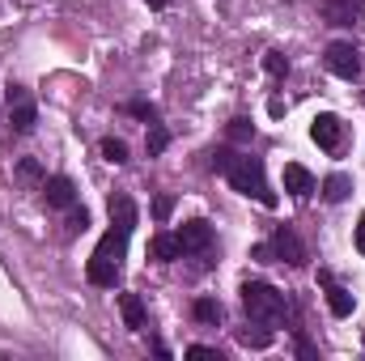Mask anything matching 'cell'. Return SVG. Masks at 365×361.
<instances>
[{
  "instance_id": "cell-14",
  "label": "cell",
  "mask_w": 365,
  "mask_h": 361,
  "mask_svg": "<svg viewBox=\"0 0 365 361\" xmlns=\"http://www.w3.org/2000/svg\"><path fill=\"white\" fill-rule=\"evenodd\" d=\"M149 255H153L158 264H175V260L182 255V247H179V238H175V234H158V238L149 243Z\"/></svg>"
},
{
  "instance_id": "cell-29",
  "label": "cell",
  "mask_w": 365,
  "mask_h": 361,
  "mask_svg": "<svg viewBox=\"0 0 365 361\" xmlns=\"http://www.w3.org/2000/svg\"><path fill=\"white\" fill-rule=\"evenodd\" d=\"M149 4H153V9H166V0H149Z\"/></svg>"
},
{
  "instance_id": "cell-8",
  "label": "cell",
  "mask_w": 365,
  "mask_h": 361,
  "mask_svg": "<svg viewBox=\"0 0 365 361\" xmlns=\"http://www.w3.org/2000/svg\"><path fill=\"white\" fill-rule=\"evenodd\" d=\"M319 13L331 26H353L365 17V0H319Z\"/></svg>"
},
{
  "instance_id": "cell-19",
  "label": "cell",
  "mask_w": 365,
  "mask_h": 361,
  "mask_svg": "<svg viewBox=\"0 0 365 361\" xmlns=\"http://www.w3.org/2000/svg\"><path fill=\"white\" fill-rule=\"evenodd\" d=\"M225 132H230V141H238V145H247V141L255 136V123L238 115V119H230V128H225Z\"/></svg>"
},
{
  "instance_id": "cell-21",
  "label": "cell",
  "mask_w": 365,
  "mask_h": 361,
  "mask_svg": "<svg viewBox=\"0 0 365 361\" xmlns=\"http://www.w3.org/2000/svg\"><path fill=\"white\" fill-rule=\"evenodd\" d=\"M264 73L280 81V77L289 73V56H284V51H268V56H264Z\"/></svg>"
},
{
  "instance_id": "cell-13",
  "label": "cell",
  "mask_w": 365,
  "mask_h": 361,
  "mask_svg": "<svg viewBox=\"0 0 365 361\" xmlns=\"http://www.w3.org/2000/svg\"><path fill=\"white\" fill-rule=\"evenodd\" d=\"M238 345L242 349H268L272 345V332H268V323H247V327H238Z\"/></svg>"
},
{
  "instance_id": "cell-2",
  "label": "cell",
  "mask_w": 365,
  "mask_h": 361,
  "mask_svg": "<svg viewBox=\"0 0 365 361\" xmlns=\"http://www.w3.org/2000/svg\"><path fill=\"white\" fill-rule=\"evenodd\" d=\"M242 310H247V319L276 327V323L284 319L289 302H284V293L272 289L268 280H247V285H242Z\"/></svg>"
},
{
  "instance_id": "cell-23",
  "label": "cell",
  "mask_w": 365,
  "mask_h": 361,
  "mask_svg": "<svg viewBox=\"0 0 365 361\" xmlns=\"http://www.w3.org/2000/svg\"><path fill=\"white\" fill-rule=\"evenodd\" d=\"M17 179H26V183H43V166H38L34 158H21V162H17Z\"/></svg>"
},
{
  "instance_id": "cell-24",
  "label": "cell",
  "mask_w": 365,
  "mask_h": 361,
  "mask_svg": "<svg viewBox=\"0 0 365 361\" xmlns=\"http://www.w3.org/2000/svg\"><path fill=\"white\" fill-rule=\"evenodd\" d=\"M128 115H136L145 123H158V106L153 102H128Z\"/></svg>"
},
{
  "instance_id": "cell-11",
  "label": "cell",
  "mask_w": 365,
  "mask_h": 361,
  "mask_svg": "<svg viewBox=\"0 0 365 361\" xmlns=\"http://www.w3.org/2000/svg\"><path fill=\"white\" fill-rule=\"evenodd\" d=\"M284 191H289V195H297V200H306V195L314 191V175H310L306 166L289 162V166H284Z\"/></svg>"
},
{
  "instance_id": "cell-1",
  "label": "cell",
  "mask_w": 365,
  "mask_h": 361,
  "mask_svg": "<svg viewBox=\"0 0 365 361\" xmlns=\"http://www.w3.org/2000/svg\"><path fill=\"white\" fill-rule=\"evenodd\" d=\"M212 171H221L225 179L234 183V191L259 200L264 208H276V204H280L276 191L268 187V179H264V162H259V158H238V153H230V149H217V153H212Z\"/></svg>"
},
{
  "instance_id": "cell-9",
  "label": "cell",
  "mask_w": 365,
  "mask_h": 361,
  "mask_svg": "<svg viewBox=\"0 0 365 361\" xmlns=\"http://www.w3.org/2000/svg\"><path fill=\"white\" fill-rule=\"evenodd\" d=\"M319 285L327 289V306H331V315H336V319H349V315H353V306H357V302H353V293H349L344 285H336V276H331L327 268L319 272Z\"/></svg>"
},
{
  "instance_id": "cell-27",
  "label": "cell",
  "mask_w": 365,
  "mask_h": 361,
  "mask_svg": "<svg viewBox=\"0 0 365 361\" xmlns=\"http://www.w3.org/2000/svg\"><path fill=\"white\" fill-rule=\"evenodd\" d=\"M297 357L314 361V345H310V340H306V336H302V332H297Z\"/></svg>"
},
{
  "instance_id": "cell-3",
  "label": "cell",
  "mask_w": 365,
  "mask_h": 361,
  "mask_svg": "<svg viewBox=\"0 0 365 361\" xmlns=\"http://www.w3.org/2000/svg\"><path fill=\"white\" fill-rule=\"evenodd\" d=\"M4 106H9V123H13V132H34V123H38V106H34V98H30L26 86H9Z\"/></svg>"
},
{
  "instance_id": "cell-7",
  "label": "cell",
  "mask_w": 365,
  "mask_h": 361,
  "mask_svg": "<svg viewBox=\"0 0 365 361\" xmlns=\"http://www.w3.org/2000/svg\"><path fill=\"white\" fill-rule=\"evenodd\" d=\"M310 136H314V145L327 149V153H340V149H344V123H340L336 115H314Z\"/></svg>"
},
{
  "instance_id": "cell-12",
  "label": "cell",
  "mask_w": 365,
  "mask_h": 361,
  "mask_svg": "<svg viewBox=\"0 0 365 361\" xmlns=\"http://www.w3.org/2000/svg\"><path fill=\"white\" fill-rule=\"evenodd\" d=\"M119 310H123V323H128V332H145V302H140V293H119Z\"/></svg>"
},
{
  "instance_id": "cell-15",
  "label": "cell",
  "mask_w": 365,
  "mask_h": 361,
  "mask_svg": "<svg viewBox=\"0 0 365 361\" xmlns=\"http://www.w3.org/2000/svg\"><path fill=\"white\" fill-rule=\"evenodd\" d=\"M110 221H119V225L136 230V204H132L128 195H110Z\"/></svg>"
},
{
  "instance_id": "cell-16",
  "label": "cell",
  "mask_w": 365,
  "mask_h": 361,
  "mask_svg": "<svg viewBox=\"0 0 365 361\" xmlns=\"http://www.w3.org/2000/svg\"><path fill=\"white\" fill-rule=\"evenodd\" d=\"M349 191H353V179H349V175H331V179L323 183V200H327V204H344Z\"/></svg>"
},
{
  "instance_id": "cell-10",
  "label": "cell",
  "mask_w": 365,
  "mask_h": 361,
  "mask_svg": "<svg viewBox=\"0 0 365 361\" xmlns=\"http://www.w3.org/2000/svg\"><path fill=\"white\" fill-rule=\"evenodd\" d=\"M43 195H47L51 208H73L77 204V183L68 175H51V179H43Z\"/></svg>"
},
{
  "instance_id": "cell-5",
  "label": "cell",
  "mask_w": 365,
  "mask_h": 361,
  "mask_svg": "<svg viewBox=\"0 0 365 361\" xmlns=\"http://www.w3.org/2000/svg\"><path fill=\"white\" fill-rule=\"evenodd\" d=\"M272 255L280 260V264H289V268H302L306 264V247H302V238L293 234V225H276V234H272Z\"/></svg>"
},
{
  "instance_id": "cell-25",
  "label": "cell",
  "mask_w": 365,
  "mask_h": 361,
  "mask_svg": "<svg viewBox=\"0 0 365 361\" xmlns=\"http://www.w3.org/2000/svg\"><path fill=\"white\" fill-rule=\"evenodd\" d=\"M187 357H191V361H225L217 349H208V345H191V349H187Z\"/></svg>"
},
{
  "instance_id": "cell-17",
  "label": "cell",
  "mask_w": 365,
  "mask_h": 361,
  "mask_svg": "<svg viewBox=\"0 0 365 361\" xmlns=\"http://www.w3.org/2000/svg\"><path fill=\"white\" fill-rule=\"evenodd\" d=\"M166 145H170L166 123H149V158H162V153H166Z\"/></svg>"
},
{
  "instance_id": "cell-28",
  "label": "cell",
  "mask_w": 365,
  "mask_h": 361,
  "mask_svg": "<svg viewBox=\"0 0 365 361\" xmlns=\"http://www.w3.org/2000/svg\"><path fill=\"white\" fill-rule=\"evenodd\" d=\"M357 251L365 255V213H361V221H357Z\"/></svg>"
},
{
  "instance_id": "cell-18",
  "label": "cell",
  "mask_w": 365,
  "mask_h": 361,
  "mask_svg": "<svg viewBox=\"0 0 365 361\" xmlns=\"http://www.w3.org/2000/svg\"><path fill=\"white\" fill-rule=\"evenodd\" d=\"M191 310H195V319H200V323H212V327L221 323V306H217L212 298H195V306H191Z\"/></svg>"
},
{
  "instance_id": "cell-6",
  "label": "cell",
  "mask_w": 365,
  "mask_h": 361,
  "mask_svg": "<svg viewBox=\"0 0 365 361\" xmlns=\"http://www.w3.org/2000/svg\"><path fill=\"white\" fill-rule=\"evenodd\" d=\"M175 238H179L182 255H208L212 251V225L208 221H182V230Z\"/></svg>"
},
{
  "instance_id": "cell-20",
  "label": "cell",
  "mask_w": 365,
  "mask_h": 361,
  "mask_svg": "<svg viewBox=\"0 0 365 361\" xmlns=\"http://www.w3.org/2000/svg\"><path fill=\"white\" fill-rule=\"evenodd\" d=\"M102 158H106V162H115V166H123V162H128V145H123V141H115V136H106V141H102Z\"/></svg>"
},
{
  "instance_id": "cell-26",
  "label": "cell",
  "mask_w": 365,
  "mask_h": 361,
  "mask_svg": "<svg viewBox=\"0 0 365 361\" xmlns=\"http://www.w3.org/2000/svg\"><path fill=\"white\" fill-rule=\"evenodd\" d=\"M170 213H175V195H158V200H153V217H158V221H166Z\"/></svg>"
},
{
  "instance_id": "cell-22",
  "label": "cell",
  "mask_w": 365,
  "mask_h": 361,
  "mask_svg": "<svg viewBox=\"0 0 365 361\" xmlns=\"http://www.w3.org/2000/svg\"><path fill=\"white\" fill-rule=\"evenodd\" d=\"M86 230H90V213L81 204H73L68 208V234H86Z\"/></svg>"
},
{
  "instance_id": "cell-4",
  "label": "cell",
  "mask_w": 365,
  "mask_h": 361,
  "mask_svg": "<svg viewBox=\"0 0 365 361\" xmlns=\"http://www.w3.org/2000/svg\"><path fill=\"white\" fill-rule=\"evenodd\" d=\"M323 64H327V73H336V77L353 81V77L361 73V51H357L353 43H327V56H323Z\"/></svg>"
}]
</instances>
